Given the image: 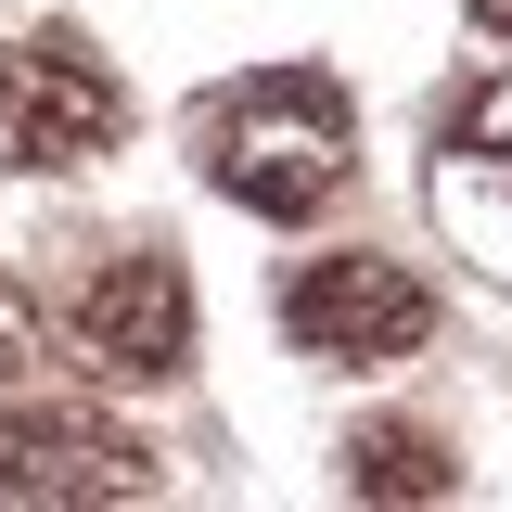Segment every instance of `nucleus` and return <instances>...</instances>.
Masks as SVG:
<instances>
[{
  "label": "nucleus",
  "instance_id": "f257e3e1",
  "mask_svg": "<svg viewBox=\"0 0 512 512\" xmlns=\"http://www.w3.org/2000/svg\"><path fill=\"white\" fill-rule=\"evenodd\" d=\"M359 167V103L320 77V64H282V77H244L218 90L205 116V180L256 205V218H320Z\"/></svg>",
  "mask_w": 512,
  "mask_h": 512
},
{
  "label": "nucleus",
  "instance_id": "1a4fd4ad",
  "mask_svg": "<svg viewBox=\"0 0 512 512\" xmlns=\"http://www.w3.org/2000/svg\"><path fill=\"white\" fill-rule=\"evenodd\" d=\"M461 13H474V26H500V39H512V0H461Z\"/></svg>",
  "mask_w": 512,
  "mask_h": 512
},
{
  "label": "nucleus",
  "instance_id": "f03ea898",
  "mask_svg": "<svg viewBox=\"0 0 512 512\" xmlns=\"http://www.w3.org/2000/svg\"><path fill=\"white\" fill-rule=\"evenodd\" d=\"M116 141H128V90H116V64L90 52L77 26L0 39V167L64 180V167H103Z\"/></svg>",
  "mask_w": 512,
  "mask_h": 512
},
{
  "label": "nucleus",
  "instance_id": "6e6552de",
  "mask_svg": "<svg viewBox=\"0 0 512 512\" xmlns=\"http://www.w3.org/2000/svg\"><path fill=\"white\" fill-rule=\"evenodd\" d=\"M39 359H52V308H39V295L0 269V384H26Z\"/></svg>",
  "mask_w": 512,
  "mask_h": 512
},
{
  "label": "nucleus",
  "instance_id": "423d86ee",
  "mask_svg": "<svg viewBox=\"0 0 512 512\" xmlns=\"http://www.w3.org/2000/svg\"><path fill=\"white\" fill-rule=\"evenodd\" d=\"M436 205H500L512 218V64H487L461 103L436 116Z\"/></svg>",
  "mask_w": 512,
  "mask_h": 512
},
{
  "label": "nucleus",
  "instance_id": "0eeeda50",
  "mask_svg": "<svg viewBox=\"0 0 512 512\" xmlns=\"http://www.w3.org/2000/svg\"><path fill=\"white\" fill-rule=\"evenodd\" d=\"M346 487H359V500H448L461 461H448L423 423H372V436H346Z\"/></svg>",
  "mask_w": 512,
  "mask_h": 512
},
{
  "label": "nucleus",
  "instance_id": "20e7f679",
  "mask_svg": "<svg viewBox=\"0 0 512 512\" xmlns=\"http://www.w3.org/2000/svg\"><path fill=\"white\" fill-rule=\"evenodd\" d=\"M64 359L90 384H167L192 359V282L167 244H116L77 269V295H64Z\"/></svg>",
  "mask_w": 512,
  "mask_h": 512
},
{
  "label": "nucleus",
  "instance_id": "7ed1b4c3",
  "mask_svg": "<svg viewBox=\"0 0 512 512\" xmlns=\"http://www.w3.org/2000/svg\"><path fill=\"white\" fill-rule=\"evenodd\" d=\"M167 487V461L90 397H13L0 410V512H128Z\"/></svg>",
  "mask_w": 512,
  "mask_h": 512
},
{
  "label": "nucleus",
  "instance_id": "39448f33",
  "mask_svg": "<svg viewBox=\"0 0 512 512\" xmlns=\"http://www.w3.org/2000/svg\"><path fill=\"white\" fill-rule=\"evenodd\" d=\"M282 333H295V359H333V372H397V359H423L436 295H423V269L346 244V256H308L282 282Z\"/></svg>",
  "mask_w": 512,
  "mask_h": 512
}]
</instances>
